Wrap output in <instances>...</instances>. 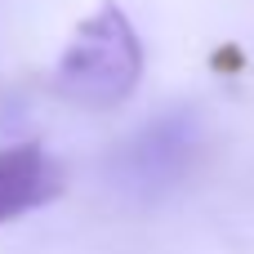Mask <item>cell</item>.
Masks as SVG:
<instances>
[{"label":"cell","instance_id":"cell-1","mask_svg":"<svg viewBox=\"0 0 254 254\" xmlns=\"http://www.w3.org/2000/svg\"><path fill=\"white\" fill-rule=\"evenodd\" d=\"M143 80V40L121 4H98L67 40L49 71V89L85 112L121 107Z\"/></svg>","mask_w":254,"mask_h":254},{"label":"cell","instance_id":"cell-2","mask_svg":"<svg viewBox=\"0 0 254 254\" xmlns=\"http://www.w3.org/2000/svg\"><path fill=\"white\" fill-rule=\"evenodd\" d=\"M205 147H210V125L201 107L179 103L147 116L134 134H125L112 147L107 179L125 201L156 205L196 174V165L205 161Z\"/></svg>","mask_w":254,"mask_h":254},{"label":"cell","instance_id":"cell-3","mask_svg":"<svg viewBox=\"0 0 254 254\" xmlns=\"http://www.w3.org/2000/svg\"><path fill=\"white\" fill-rule=\"evenodd\" d=\"M58 192H63V174L40 143L0 147V223L18 219L27 210H40Z\"/></svg>","mask_w":254,"mask_h":254}]
</instances>
